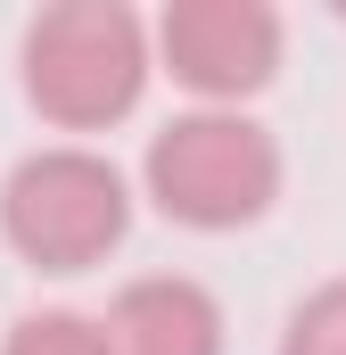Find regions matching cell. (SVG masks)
Masks as SVG:
<instances>
[{
    "instance_id": "1",
    "label": "cell",
    "mask_w": 346,
    "mask_h": 355,
    "mask_svg": "<svg viewBox=\"0 0 346 355\" xmlns=\"http://www.w3.org/2000/svg\"><path fill=\"white\" fill-rule=\"evenodd\" d=\"M149 83L157 58H149V17L132 0H50L17 33V91L58 141L99 149V132H116L149 99Z\"/></svg>"
},
{
    "instance_id": "2",
    "label": "cell",
    "mask_w": 346,
    "mask_h": 355,
    "mask_svg": "<svg viewBox=\"0 0 346 355\" xmlns=\"http://www.w3.org/2000/svg\"><path fill=\"white\" fill-rule=\"evenodd\" d=\"M280 190H289V157L256 107H173L132 166V198H149L173 232H206V240L264 223Z\"/></svg>"
},
{
    "instance_id": "3",
    "label": "cell",
    "mask_w": 346,
    "mask_h": 355,
    "mask_svg": "<svg viewBox=\"0 0 346 355\" xmlns=\"http://www.w3.org/2000/svg\"><path fill=\"white\" fill-rule=\"evenodd\" d=\"M132 174L91 141H33L0 174V248L42 281L99 272L132 240Z\"/></svg>"
},
{
    "instance_id": "4",
    "label": "cell",
    "mask_w": 346,
    "mask_h": 355,
    "mask_svg": "<svg viewBox=\"0 0 346 355\" xmlns=\"http://www.w3.org/2000/svg\"><path fill=\"white\" fill-rule=\"evenodd\" d=\"M149 58L190 107H256L289 58V17L272 0H165Z\"/></svg>"
},
{
    "instance_id": "5",
    "label": "cell",
    "mask_w": 346,
    "mask_h": 355,
    "mask_svg": "<svg viewBox=\"0 0 346 355\" xmlns=\"http://www.w3.org/2000/svg\"><path fill=\"white\" fill-rule=\"evenodd\" d=\"M107 355H223L231 347V314L198 272H132L107 314Z\"/></svg>"
},
{
    "instance_id": "6",
    "label": "cell",
    "mask_w": 346,
    "mask_h": 355,
    "mask_svg": "<svg viewBox=\"0 0 346 355\" xmlns=\"http://www.w3.org/2000/svg\"><path fill=\"white\" fill-rule=\"evenodd\" d=\"M0 355H107V331L83 306H25L0 331Z\"/></svg>"
},
{
    "instance_id": "7",
    "label": "cell",
    "mask_w": 346,
    "mask_h": 355,
    "mask_svg": "<svg viewBox=\"0 0 346 355\" xmlns=\"http://www.w3.org/2000/svg\"><path fill=\"white\" fill-rule=\"evenodd\" d=\"M272 355H346V272L313 281L289 314H280V339Z\"/></svg>"
}]
</instances>
